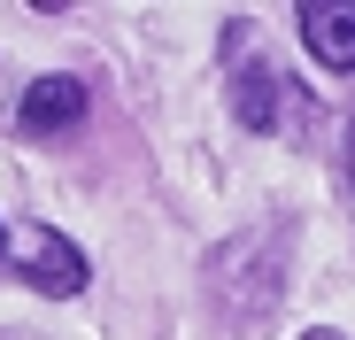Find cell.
Returning a JSON list of instances; mask_svg holds the SVG:
<instances>
[{"instance_id":"1","label":"cell","mask_w":355,"mask_h":340,"mask_svg":"<svg viewBox=\"0 0 355 340\" xmlns=\"http://www.w3.org/2000/svg\"><path fill=\"white\" fill-rule=\"evenodd\" d=\"M232 108H240L248 132H293V139H309V117H317V101L286 70H270L263 54H240L232 62Z\"/></svg>"},{"instance_id":"2","label":"cell","mask_w":355,"mask_h":340,"mask_svg":"<svg viewBox=\"0 0 355 340\" xmlns=\"http://www.w3.org/2000/svg\"><path fill=\"white\" fill-rule=\"evenodd\" d=\"M16 278H24V287H39L46 302H70V294H85V255L62 240V232H46V224H39V232H24L16 240Z\"/></svg>"},{"instance_id":"3","label":"cell","mask_w":355,"mask_h":340,"mask_svg":"<svg viewBox=\"0 0 355 340\" xmlns=\"http://www.w3.org/2000/svg\"><path fill=\"white\" fill-rule=\"evenodd\" d=\"M85 108H93V93H85L78 78H39V85L16 101V132H31V139H62Z\"/></svg>"},{"instance_id":"4","label":"cell","mask_w":355,"mask_h":340,"mask_svg":"<svg viewBox=\"0 0 355 340\" xmlns=\"http://www.w3.org/2000/svg\"><path fill=\"white\" fill-rule=\"evenodd\" d=\"M293 24H302V46L317 54L324 70L355 78V8H332V0H302V8H293Z\"/></svg>"},{"instance_id":"5","label":"cell","mask_w":355,"mask_h":340,"mask_svg":"<svg viewBox=\"0 0 355 340\" xmlns=\"http://www.w3.org/2000/svg\"><path fill=\"white\" fill-rule=\"evenodd\" d=\"M340 170H347V194H355V124H347V147H340Z\"/></svg>"},{"instance_id":"6","label":"cell","mask_w":355,"mask_h":340,"mask_svg":"<svg viewBox=\"0 0 355 340\" xmlns=\"http://www.w3.org/2000/svg\"><path fill=\"white\" fill-rule=\"evenodd\" d=\"M302 340H347V332H302Z\"/></svg>"},{"instance_id":"7","label":"cell","mask_w":355,"mask_h":340,"mask_svg":"<svg viewBox=\"0 0 355 340\" xmlns=\"http://www.w3.org/2000/svg\"><path fill=\"white\" fill-rule=\"evenodd\" d=\"M0 263H8V232H0Z\"/></svg>"}]
</instances>
